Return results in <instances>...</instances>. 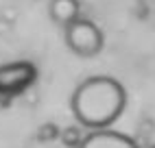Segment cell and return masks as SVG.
<instances>
[{"label": "cell", "mask_w": 155, "mask_h": 148, "mask_svg": "<svg viewBox=\"0 0 155 148\" xmlns=\"http://www.w3.org/2000/svg\"><path fill=\"white\" fill-rule=\"evenodd\" d=\"M127 107V89L114 76H90L72 92L70 109L77 122L92 131H105Z\"/></svg>", "instance_id": "cell-1"}, {"label": "cell", "mask_w": 155, "mask_h": 148, "mask_svg": "<svg viewBox=\"0 0 155 148\" xmlns=\"http://www.w3.org/2000/svg\"><path fill=\"white\" fill-rule=\"evenodd\" d=\"M64 39H66V46L81 59L96 57L103 50V46H105L103 31L92 22V20H85V18H79L77 22L66 26Z\"/></svg>", "instance_id": "cell-2"}, {"label": "cell", "mask_w": 155, "mask_h": 148, "mask_svg": "<svg viewBox=\"0 0 155 148\" xmlns=\"http://www.w3.org/2000/svg\"><path fill=\"white\" fill-rule=\"evenodd\" d=\"M37 79V68L31 61H13L0 66V94L2 96H20Z\"/></svg>", "instance_id": "cell-3"}, {"label": "cell", "mask_w": 155, "mask_h": 148, "mask_svg": "<svg viewBox=\"0 0 155 148\" xmlns=\"http://www.w3.org/2000/svg\"><path fill=\"white\" fill-rule=\"evenodd\" d=\"M79 148H140V146L133 137L125 133L105 129V131H90Z\"/></svg>", "instance_id": "cell-4"}, {"label": "cell", "mask_w": 155, "mask_h": 148, "mask_svg": "<svg viewBox=\"0 0 155 148\" xmlns=\"http://www.w3.org/2000/svg\"><path fill=\"white\" fill-rule=\"evenodd\" d=\"M48 15L59 26H70L79 20V0H50Z\"/></svg>", "instance_id": "cell-5"}, {"label": "cell", "mask_w": 155, "mask_h": 148, "mask_svg": "<svg viewBox=\"0 0 155 148\" xmlns=\"http://www.w3.org/2000/svg\"><path fill=\"white\" fill-rule=\"evenodd\" d=\"M61 140H64V144L70 146V148H79L83 144L85 135L81 133L79 126H68V129H64V133H61Z\"/></svg>", "instance_id": "cell-6"}, {"label": "cell", "mask_w": 155, "mask_h": 148, "mask_svg": "<svg viewBox=\"0 0 155 148\" xmlns=\"http://www.w3.org/2000/svg\"><path fill=\"white\" fill-rule=\"evenodd\" d=\"M149 148H155V144H151V146H149Z\"/></svg>", "instance_id": "cell-7"}]
</instances>
